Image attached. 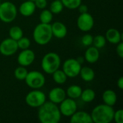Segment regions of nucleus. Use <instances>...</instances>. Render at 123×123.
Here are the masks:
<instances>
[{"label": "nucleus", "instance_id": "2", "mask_svg": "<svg viewBox=\"0 0 123 123\" xmlns=\"http://www.w3.org/2000/svg\"><path fill=\"white\" fill-rule=\"evenodd\" d=\"M115 110L112 106L105 104L97 105L92 111L91 117L94 123H110L113 120Z\"/></svg>", "mask_w": 123, "mask_h": 123}, {"label": "nucleus", "instance_id": "1", "mask_svg": "<svg viewBox=\"0 0 123 123\" xmlns=\"http://www.w3.org/2000/svg\"><path fill=\"white\" fill-rule=\"evenodd\" d=\"M37 117L42 123H58L61 118L59 107L51 102H45L38 107Z\"/></svg>", "mask_w": 123, "mask_h": 123}, {"label": "nucleus", "instance_id": "23", "mask_svg": "<svg viewBox=\"0 0 123 123\" xmlns=\"http://www.w3.org/2000/svg\"><path fill=\"white\" fill-rule=\"evenodd\" d=\"M96 97V93L92 89H86L84 90H82L81 94V98L83 102L89 103L94 101Z\"/></svg>", "mask_w": 123, "mask_h": 123}, {"label": "nucleus", "instance_id": "29", "mask_svg": "<svg viewBox=\"0 0 123 123\" xmlns=\"http://www.w3.org/2000/svg\"><path fill=\"white\" fill-rule=\"evenodd\" d=\"M63 6L68 9H76L81 4V0H61Z\"/></svg>", "mask_w": 123, "mask_h": 123}, {"label": "nucleus", "instance_id": "26", "mask_svg": "<svg viewBox=\"0 0 123 123\" xmlns=\"http://www.w3.org/2000/svg\"><path fill=\"white\" fill-rule=\"evenodd\" d=\"M63 7L61 0H54L50 4V11L54 14H58L63 11Z\"/></svg>", "mask_w": 123, "mask_h": 123}, {"label": "nucleus", "instance_id": "14", "mask_svg": "<svg viewBox=\"0 0 123 123\" xmlns=\"http://www.w3.org/2000/svg\"><path fill=\"white\" fill-rule=\"evenodd\" d=\"M51 26V30L53 36L58 39H63L67 35V27L66 26L61 22H55Z\"/></svg>", "mask_w": 123, "mask_h": 123}, {"label": "nucleus", "instance_id": "20", "mask_svg": "<svg viewBox=\"0 0 123 123\" xmlns=\"http://www.w3.org/2000/svg\"><path fill=\"white\" fill-rule=\"evenodd\" d=\"M79 75L81 79L86 82H90L93 81L95 77V73L94 70L88 66L81 67L79 72Z\"/></svg>", "mask_w": 123, "mask_h": 123}, {"label": "nucleus", "instance_id": "10", "mask_svg": "<svg viewBox=\"0 0 123 123\" xmlns=\"http://www.w3.org/2000/svg\"><path fill=\"white\" fill-rule=\"evenodd\" d=\"M17 40L11 37L6 38L0 43V53L4 56H11L14 55L18 50Z\"/></svg>", "mask_w": 123, "mask_h": 123}, {"label": "nucleus", "instance_id": "11", "mask_svg": "<svg viewBox=\"0 0 123 123\" xmlns=\"http://www.w3.org/2000/svg\"><path fill=\"white\" fill-rule=\"evenodd\" d=\"M59 110L61 115L66 117H71L75 112L77 111L76 102L71 98H66L61 103Z\"/></svg>", "mask_w": 123, "mask_h": 123}, {"label": "nucleus", "instance_id": "22", "mask_svg": "<svg viewBox=\"0 0 123 123\" xmlns=\"http://www.w3.org/2000/svg\"><path fill=\"white\" fill-rule=\"evenodd\" d=\"M52 75H53V81L58 84H63L67 81V78H68L67 76L66 75V74L63 72V70H61L59 68L55 71H54L52 74Z\"/></svg>", "mask_w": 123, "mask_h": 123}, {"label": "nucleus", "instance_id": "4", "mask_svg": "<svg viewBox=\"0 0 123 123\" xmlns=\"http://www.w3.org/2000/svg\"><path fill=\"white\" fill-rule=\"evenodd\" d=\"M61 63V58L58 53L49 52L43 57L41 61V68L45 73L52 74L60 68Z\"/></svg>", "mask_w": 123, "mask_h": 123}, {"label": "nucleus", "instance_id": "25", "mask_svg": "<svg viewBox=\"0 0 123 123\" xmlns=\"http://www.w3.org/2000/svg\"><path fill=\"white\" fill-rule=\"evenodd\" d=\"M9 37L14 40H18L23 36V31L19 26H12L9 31Z\"/></svg>", "mask_w": 123, "mask_h": 123}, {"label": "nucleus", "instance_id": "31", "mask_svg": "<svg viewBox=\"0 0 123 123\" xmlns=\"http://www.w3.org/2000/svg\"><path fill=\"white\" fill-rule=\"evenodd\" d=\"M93 39H94V37L92 35H90V34H86V35H84L82 37V38H81V43H82V44L84 46L89 47V46H91L92 45Z\"/></svg>", "mask_w": 123, "mask_h": 123}, {"label": "nucleus", "instance_id": "35", "mask_svg": "<svg viewBox=\"0 0 123 123\" xmlns=\"http://www.w3.org/2000/svg\"><path fill=\"white\" fill-rule=\"evenodd\" d=\"M79 9V11L80 12V14H82V13H86V12H88V6L86 5V4H80L78 7Z\"/></svg>", "mask_w": 123, "mask_h": 123}, {"label": "nucleus", "instance_id": "3", "mask_svg": "<svg viewBox=\"0 0 123 123\" xmlns=\"http://www.w3.org/2000/svg\"><path fill=\"white\" fill-rule=\"evenodd\" d=\"M33 39L40 45H45L50 43L53 37L51 26L50 24L40 23L33 30Z\"/></svg>", "mask_w": 123, "mask_h": 123}, {"label": "nucleus", "instance_id": "13", "mask_svg": "<svg viewBox=\"0 0 123 123\" xmlns=\"http://www.w3.org/2000/svg\"><path fill=\"white\" fill-rule=\"evenodd\" d=\"M66 91L61 87L53 88L48 94V98L50 102L55 103L56 105L60 104L64 99H66Z\"/></svg>", "mask_w": 123, "mask_h": 123}, {"label": "nucleus", "instance_id": "12", "mask_svg": "<svg viewBox=\"0 0 123 123\" xmlns=\"http://www.w3.org/2000/svg\"><path fill=\"white\" fill-rule=\"evenodd\" d=\"M35 58V53L32 50L27 48L22 50V51L19 53L17 56V63H19V66L27 67L30 66L34 62Z\"/></svg>", "mask_w": 123, "mask_h": 123}, {"label": "nucleus", "instance_id": "6", "mask_svg": "<svg viewBox=\"0 0 123 123\" xmlns=\"http://www.w3.org/2000/svg\"><path fill=\"white\" fill-rule=\"evenodd\" d=\"M46 102L45 93L39 89H33L25 97L26 104L32 108H38Z\"/></svg>", "mask_w": 123, "mask_h": 123}, {"label": "nucleus", "instance_id": "18", "mask_svg": "<svg viewBox=\"0 0 123 123\" xmlns=\"http://www.w3.org/2000/svg\"><path fill=\"white\" fill-rule=\"evenodd\" d=\"M99 49L94 46H91L86 49L84 53V59L86 62L89 63H94L98 61L99 58Z\"/></svg>", "mask_w": 123, "mask_h": 123}, {"label": "nucleus", "instance_id": "9", "mask_svg": "<svg viewBox=\"0 0 123 123\" xmlns=\"http://www.w3.org/2000/svg\"><path fill=\"white\" fill-rule=\"evenodd\" d=\"M76 22L79 29L82 32L90 31L94 25V19L89 12L80 14Z\"/></svg>", "mask_w": 123, "mask_h": 123}, {"label": "nucleus", "instance_id": "7", "mask_svg": "<svg viewBox=\"0 0 123 123\" xmlns=\"http://www.w3.org/2000/svg\"><path fill=\"white\" fill-rule=\"evenodd\" d=\"M25 81L26 84L30 88L33 89H40L45 84V78L44 75L37 71H32L28 72Z\"/></svg>", "mask_w": 123, "mask_h": 123}, {"label": "nucleus", "instance_id": "36", "mask_svg": "<svg viewBox=\"0 0 123 123\" xmlns=\"http://www.w3.org/2000/svg\"><path fill=\"white\" fill-rule=\"evenodd\" d=\"M117 86L120 89H123V76H120L118 80H117Z\"/></svg>", "mask_w": 123, "mask_h": 123}, {"label": "nucleus", "instance_id": "19", "mask_svg": "<svg viewBox=\"0 0 123 123\" xmlns=\"http://www.w3.org/2000/svg\"><path fill=\"white\" fill-rule=\"evenodd\" d=\"M102 100L104 104L109 106H114L117 100V97L116 93L112 89L105 90L102 94Z\"/></svg>", "mask_w": 123, "mask_h": 123}, {"label": "nucleus", "instance_id": "16", "mask_svg": "<svg viewBox=\"0 0 123 123\" xmlns=\"http://www.w3.org/2000/svg\"><path fill=\"white\" fill-rule=\"evenodd\" d=\"M35 9L36 6L34 1L30 0H27L22 3L19 8V11L21 15L26 17L32 16L34 14Z\"/></svg>", "mask_w": 123, "mask_h": 123}, {"label": "nucleus", "instance_id": "5", "mask_svg": "<svg viewBox=\"0 0 123 123\" xmlns=\"http://www.w3.org/2000/svg\"><path fill=\"white\" fill-rule=\"evenodd\" d=\"M17 15V9L11 1H4L0 4V20L4 23L13 22Z\"/></svg>", "mask_w": 123, "mask_h": 123}, {"label": "nucleus", "instance_id": "33", "mask_svg": "<svg viewBox=\"0 0 123 123\" xmlns=\"http://www.w3.org/2000/svg\"><path fill=\"white\" fill-rule=\"evenodd\" d=\"M36 8H38L40 9H43L46 8L48 5V1L47 0H34L33 1Z\"/></svg>", "mask_w": 123, "mask_h": 123}, {"label": "nucleus", "instance_id": "32", "mask_svg": "<svg viewBox=\"0 0 123 123\" xmlns=\"http://www.w3.org/2000/svg\"><path fill=\"white\" fill-rule=\"evenodd\" d=\"M113 120L116 123H123V110L122 109L115 111Z\"/></svg>", "mask_w": 123, "mask_h": 123}, {"label": "nucleus", "instance_id": "40", "mask_svg": "<svg viewBox=\"0 0 123 123\" xmlns=\"http://www.w3.org/2000/svg\"><path fill=\"white\" fill-rule=\"evenodd\" d=\"M0 121H1V120H0Z\"/></svg>", "mask_w": 123, "mask_h": 123}, {"label": "nucleus", "instance_id": "24", "mask_svg": "<svg viewBox=\"0 0 123 123\" xmlns=\"http://www.w3.org/2000/svg\"><path fill=\"white\" fill-rule=\"evenodd\" d=\"M53 14L50 11V9H43V11L40 14V21L41 23L44 24H50L53 20Z\"/></svg>", "mask_w": 123, "mask_h": 123}, {"label": "nucleus", "instance_id": "38", "mask_svg": "<svg viewBox=\"0 0 123 123\" xmlns=\"http://www.w3.org/2000/svg\"><path fill=\"white\" fill-rule=\"evenodd\" d=\"M1 1H0V4H1Z\"/></svg>", "mask_w": 123, "mask_h": 123}, {"label": "nucleus", "instance_id": "30", "mask_svg": "<svg viewBox=\"0 0 123 123\" xmlns=\"http://www.w3.org/2000/svg\"><path fill=\"white\" fill-rule=\"evenodd\" d=\"M17 43L18 48H19L21 50L27 49L30 47V45H31L30 39L26 37H23V36L20 39L17 40Z\"/></svg>", "mask_w": 123, "mask_h": 123}, {"label": "nucleus", "instance_id": "8", "mask_svg": "<svg viewBox=\"0 0 123 123\" xmlns=\"http://www.w3.org/2000/svg\"><path fill=\"white\" fill-rule=\"evenodd\" d=\"M81 64L76 58H68L63 64V71L69 78H75L79 75Z\"/></svg>", "mask_w": 123, "mask_h": 123}, {"label": "nucleus", "instance_id": "15", "mask_svg": "<svg viewBox=\"0 0 123 123\" xmlns=\"http://www.w3.org/2000/svg\"><path fill=\"white\" fill-rule=\"evenodd\" d=\"M71 123H92L91 115L84 111H76L71 116L70 119Z\"/></svg>", "mask_w": 123, "mask_h": 123}, {"label": "nucleus", "instance_id": "27", "mask_svg": "<svg viewBox=\"0 0 123 123\" xmlns=\"http://www.w3.org/2000/svg\"><path fill=\"white\" fill-rule=\"evenodd\" d=\"M27 73H28V71H27L26 67L22 66H19L17 68H16V69L14 71V74L15 78L19 81L25 80V79L27 76Z\"/></svg>", "mask_w": 123, "mask_h": 123}, {"label": "nucleus", "instance_id": "21", "mask_svg": "<svg viewBox=\"0 0 123 123\" xmlns=\"http://www.w3.org/2000/svg\"><path fill=\"white\" fill-rule=\"evenodd\" d=\"M82 88L79 85H71L68 87L66 93V95L71 99H76L81 97V92H82Z\"/></svg>", "mask_w": 123, "mask_h": 123}, {"label": "nucleus", "instance_id": "34", "mask_svg": "<svg viewBox=\"0 0 123 123\" xmlns=\"http://www.w3.org/2000/svg\"><path fill=\"white\" fill-rule=\"evenodd\" d=\"M117 48H116V52L117 55L120 58H123V43L121 41L118 44H117Z\"/></svg>", "mask_w": 123, "mask_h": 123}, {"label": "nucleus", "instance_id": "17", "mask_svg": "<svg viewBox=\"0 0 123 123\" xmlns=\"http://www.w3.org/2000/svg\"><path fill=\"white\" fill-rule=\"evenodd\" d=\"M106 40H107L111 44L117 45L123 40V34L115 28H110L107 30L105 34Z\"/></svg>", "mask_w": 123, "mask_h": 123}, {"label": "nucleus", "instance_id": "28", "mask_svg": "<svg viewBox=\"0 0 123 123\" xmlns=\"http://www.w3.org/2000/svg\"><path fill=\"white\" fill-rule=\"evenodd\" d=\"M106 41H107L106 38L104 35H96L95 37H94L92 45H94V46L96 47L97 48L100 49L105 46Z\"/></svg>", "mask_w": 123, "mask_h": 123}, {"label": "nucleus", "instance_id": "39", "mask_svg": "<svg viewBox=\"0 0 123 123\" xmlns=\"http://www.w3.org/2000/svg\"><path fill=\"white\" fill-rule=\"evenodd\" d=\"M30 1H34V0H30Z\"/></svg>", "mask_w": 123, "mask_h": 123}, {"label": "nucleus", "instance_id": "37", "mask_svg": "<svg viewBox=\"0 0 123 123\" xmlns=\"http://www.w3.org/2000/svg\"><path fill=\"white\" fill-rule=\"evenodd\" d=\"M76 60H77V61L81 63V64H82V63H84V58L83 57H79V58H76Z\"/></svg>", "mask_w": 123, "mask_h": 123}]
</instances>
